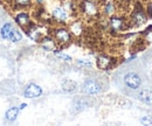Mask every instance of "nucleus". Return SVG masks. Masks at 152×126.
I'll return each mask as SVG.
<instances>
[{"label": "nucleus", "mask_w": 152, "mask_h": 126, "mask_svg": "<svg viewBox=\"0 0 152 126\" xmlns=\"http://www.w3.org/2000/svg\"><path fill=\"white\" fill-rule=\"evenodd\" d=\"M18 113H19V109L11 108L6 112V119H7L8 122H13V120H15V118L18 117Z\"/></svg>", "instance_id": "nucleus-9"}, {"label": "nucleus", "mask_w": 152, "mask_h": 126, "mask_svg": "<svg viewBox=\"0 0 152 126\" xmlns=\"http://www.w3.org/2000/svg\"><path fill=\"white\" fill-rule=\"evenodd\" d=\"M138 98H139V101H142L143 103H145V104H148V105H152V91H150V90L139 91Z\"/></svg>", "instance_id": "nucleus-4"}, {"label": "nucleus", "mask_w": 152, "mask_h": 126, "mask_svg": "<svg viewBox=\"0 0 152 126\" xmlns=\"http://www.w3.org/2000/svg\"><path fill=\"white\" fill-rule=\"evenodd\" d=\"M134 22H136L137 25H142V23H144V22H145V15H144L142 12L136 13V14H134Z\"/></svg>", "instance_id": "nucleus-15"}, {"label": "nucleus", "mask_w": 152, "mask_h": 126, "mask_svg": "<svg viewBox=\"0 0 152 126\" xmlns=\"http://www.w3.org/2000/svg\"><path fill=\"white\" fill-rule=\"evenodd\" d=\"M74 106H75L77 110L86 109V108H88V102H87L86 99H77L75 102V104H74Z\"/></svg>", "instance_id": "nucleus-14"}, {"label": "nucleus", "mask_w": 152, "mask_h": 126, "mask_svg": "<svg viewBox=\"0 0 152 126\" xmlns=\"http://www.w3.org/2000/svg\"><path fill=\"white\" fill-rule=\"evenodd\" d=\"M56 55L58 56V57H61V58H63V60H66V61H72V58H70V56H67V55L64 54H58V53H56Z\"/></svg>", "instance_id": "nucleus-21"}, {"label": "nucleus", "mask_w": 152, "mask_h": 126, "mask_svg": "<svg viewBox=\"0 0 152 126\" xmlns=\"http://www.w3.org/2000/svg\"><path fill=\"white\" fill-rule=\"evenodd\" d=\"M26 106H27V104H25V103H23V104H21V105H20V110H22V109H25V108H26Z\"/></svg>", "instance_id": "nucleus-23"}, {"label": "nucleus", "mask_w": 152, "mask_h": 126, "mask_svg": "<svg viewBox=\"0 0 152 126\" xmlns=\"http://www.w3.org/2000/svg\"><path fill=\"white\" fill-rule=\"evenodd\" d=\"M149 11L152 13V4H150V6H149Z\"/></svg>", "instance_id": "nucleus-24"}, {"label": "nucleus", "mask_w": 152, "mask_h": 126, "mask_svg": "<svg viewBox=\"0 0 152 126\" xmlns=\"http://www.w3.org/2000/svg\"><path fill=\"white\" fill-rule=\"evenodd\" d=\"M78 64H80V66H90L91 63H90V62H87V61H84V60H80V61H78Z\"/></svg>", "instance_id": "nucleus-22"}, {"label": "nucleus", "mask_w": 152, "mask_h": 126, "mask_svg": "<svg viewBox=\"0 0 152 126\" xmlns=\"http://www.w3.org/2000/svg\"><path fill=\"white\" fill-rule=\"evenodd\" d=\"M140 77L138 75H136L134 72H129L125 75L124 77V83L126 84V87L131 88V89H137L140 85Z\"/></svg>", "instance_id": "nucleus-1"}, {"label": "nucleus", "mask_w": 152, "mask_h": 126, "mask_svg": "<svg viewBox=\"0 0 152 126\" xmlns=\"http://www.w3.org/2000/svg\"><path fill=\"white\" fill-rule=\"evenodd\" d=\"M62 89L64 91L72 92V91H74L76 89V83L73 82V81H70V79H66V81H63V83H62Z\"/></svg>", "instance_id": "nucleus-10"}, {"label": "nucleus", "mask_w": 152, "mask_h": 126, "mask_svg": "<svg viewBox=\"0 0 152 126\" xmlns=\"http://www.w3.org/2000/svg\"><path fill=\"white\" fill-rule=\"evenodd\" d=\"M83 9L88 15H95L97 13V8L96 5L91 1H84L83 2Z\"/></svg>", "instance_id": "nucleus-5"}, {"label": "nucleus", "mask_w": 152, "mask_h": 126, "mask_svg": "<svg viewBox=\"0 0 152 126\" xmlns=\"http://www.w3.org/2000/svg\"><path fill=\"white\" fill-rule=\"evenodd\" d=\"M144 125H152V116H145L140 120Z\"/></svg>", "instance_id": "nucleus-18"}, {"label": "nucleus", "mask_w": 152, "mask_h": 126, "mask_svg": "<svg viewBox=\"0 0 152 126\" xmlns=\"http://www.w3.org/2000/svg\"><path fill=\"white\" fill-rule=\"evenodd\" d=\"M105 12H107V14H111L114 12V6L111 4H108L105 7Z\"/></svg>", "instance_id": "nucleus-20"}, {"label": "nucleus", "mask_w": 152, "mask_h": 126, "mask_svg": "<svg viewBox=\"0 0 152 126\" xmlns=\"http://www.w3.org/2000/svg\"><path fill=\"white\" fill-rule=\"evenodd\" d=\"M12 29H13V27H12L11 23H6V25H4V26L1 27V31H0V32H1V37L5 39V40H8Z\"/></svg>", "instance_id": "nucleus-8"}, {"label": "nucleus", "mask_w": 152, "mask_h": 126, "mask_svg": "<svg viewBox=\"0 0 152 126\" xmlns=\"http://www.w3.org/2000/svg\"><path fill=\"white\" fill-rule=\"evenodd\" d=\"M72 31H73V33H75L76 35H78L81 33V31H82V27H81V25L78 22H75V23L72 25Z\"/></svg>", "instance_id": "nucleus-16"}, {"label": "nucleus", "mask_w": 152, "mask_h": 126, "mask_svg": "<svg viewBox=\"0 0 152 126\" xmlns=\"http://www.w3.org/2000/svg\"><path fill=\"white\" fill-rule=\"evenodd\" d=\"M22 39V35L20 34L19 31H17V29H12V32H11V34H10V37H8V40L10 41H12V42H18Z\"/></svg>", "instance_id": "nucleus-13"}, {"label": "nucleus", "mask_w": 152, "mask_h": 126, "mask_svg": "<svg viewBox=\"0 0 152 126\" xmlns=\"http://www.w3.org/2000/svg\"><path fill=\"white\" fill-rule=\"evenodd\" d=\"M15 21L19 23L20 26L25 27V26H27V25L29 23V17H28L27 13L21 12V13H19V14L15 17Z\"/></svg>", "instance_id": "nucleus-7"}, {"label": "nucleus", "mask_w": 152, "mask_h": 126, "mask_svg": "<svg viewBox=\"0 0 152 126\" xmlns=\"http://www.w3.org/2000/svg\"><path fill=\"white\" fill-rule=\"evenodd\" d=\"M41 88L37 85V84H29L26 89H25V96L27 97V98H35V97H39L40 95H41Z\"/></svg>", "instance_id": "nucleus-3"}, {"label": "nucleus", "mask_w": 152, "mask_h": 126, "mask_svg": "<svg viewBox=\"0 0 152 126\" xmlns=\"http://www.w3.org/2000/svg\"><path fill=\"white\" fill-rule=\"evenodd\" d=\"M83 92H86L87 95H96L101 91V85L93 79H89V81H86L84 84H83Z\"/></svg>", "instance_id": "nucleus-2"}, {"label": "nucleus", "mask_w": 152, "mask_h": 126, "mask_svg": "<svg viewBox=\"0 0 152 126\" xmlns=\"http://www.w3.org/2000/svg\"><path fill=\"white\" fill-rule=\"evenodd\" d=\"M97 64H98V68L107 69L109 67V64H110V60L107 56H99L98 57V61H97Z\"/></svg>", "instance_id": "nucleus-11"}, {"label": "nucleus", "mask_w": 152, "mask_h": 126, "mask_svg": "<svg viewBox=\"0 0 152 126\" xmlns=\"http://www.w3.org/2000/svg\"><path fill=\"white\" fill-rule=\"evenodd\" d=\"M38 1H39V2H41V1H42V0H38Z\"/></svg>", "instance_id": "nucleus-25"}, {"label": "nucleus", "mask_w": 152, "mask_h": 126, "mask_svg": "<svg viewBox=\"0 0 152 126\" xmlns=\"http://www.w3.org/2000/svg\"><path fill=\"white\" fill-rule=\"evenodd\" d=\"M111 26L116 28V29H118V28H121L122 27V20L121 19H113L111 20Z\"/></svg>", "instance_id": "nucleus-17"}, {"label": "nucleus", "mask_w": 152, "mask_h": 126, "mask_svg": "<svg viewBox=\"0 0 152 126\" xmlns=\"http://www.w3.org/2000/svg\"><path fill=\"white\" fill-rule=\"evenodd\" d=\"M53 15L56 19H58V20H61V21H64V20H67V18H68L67 13L62 8H55L53 11Z\"/></svg>", "instance_id": "nucleus-12"}, {"label": "nucleus", "mask_w": 152, "mask_h": 126, "mask_svg": "<svg viewBox=\"0 0 152 126\" xmlns=\"http://www.w3.org/2000/svg\"><path fill=\"white\" fill-rule=\"evenodd\" d=\"M55 36H56V39L61 43H66V42H68L70 40V35L66 29H57L56 33H55Z\"/></svg>", "instance_id": "nucleus-6"}, {"label": "nucleus", "mask_w": 152, "mask_h": 126, "mask_svg": "<svg viewBox=\"0 0 152 126\" xmlns=\"http://www.w3.org/2000/svg\"><path fill=\"white\" fill-rule=\"evenodd\" d=\"M32 0H14V2L18 5V6H27L31 4Z\"/></svg>", "instance_id": "nucleus-19"}]
</instances>
